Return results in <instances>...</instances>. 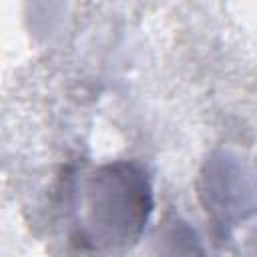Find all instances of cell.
Instances as JSON below:
<instances>
[{"label":"cell","mask_w":257,"mask_h":257,"mask_svg":"<svg viewBox=\"0 0 257 257\" xmlns=\"http://www.w3.org/2000/svg\"><path fill=\"white\" fill-rule=\"evenodd\" d=\"M151 207V187L137 165L126 161L102 165L86 183L80 239L92 247L131 243L147 223Z\"/></svg>","instance_id":"obj_1"}]
</instances>
